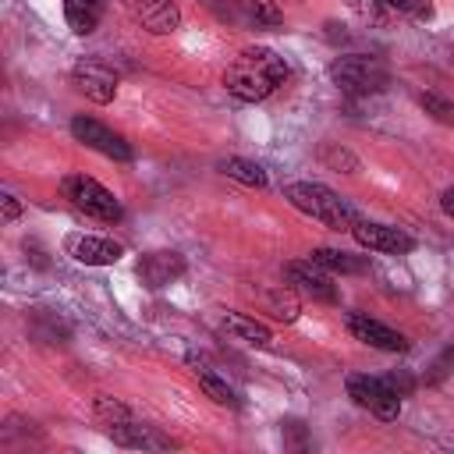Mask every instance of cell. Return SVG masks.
<instances>
[{"instance_id": "cell-21", "label": "cell", "mask_w": 454, "mask_h": 454, "mask_svg": "<svg viewBox=\"0 0 454 454\" xmlns=\"http://www.w3.org/2000/svg\"><path fill=\"white\" fill-rule=\"evenodd\" d=\"M266 309L273 312V319H280V323H294V319H298V298H294V287L270 291V294H266Z\"/></svg>"}, {"instance_id": "cell-18", "label": "cell", "mask_w": 454, "mask_h": 454, "mask_svg": "<svg viewBox=\"0 0 454 454\" xmlns=\"http://www.w3.org/2000/svg\"><path fill=\"white\" fill-rule=\"evenodd\" d=\"M192 376H195V383L202 387V394H206L213 404H220V408H238V404H241L238 394H234V387H231L223 376H216L209 365L192 362Z\"/></svg>"}, {"instance_id": "cell-14", "label": "cell", "mask_w": 454, "mask_h": 454, "mask_svg": "<svg viewBox=\"0 0 454 454\" xmlns=\"http://www.w3.org/2000/svg\"><path fill=\"white\" fill-rule=\"evenodd\" d=\"M106 436H110L114 443H121V447H131V450H174V447H177L167 433H160L156 426L135 422V419L110 426V429H106Z\"/></svg>"}, {"instance_id": "cell-10", "label": "cell", "mask_w": 454, "mask_h": 454, "mask_svg": "<svg viewBox=\"0 0 454 454\" xmlns=\"http://www.w3.org/2000/svg\"><path fill=\"white\" fill-rule=\"evenodd\" d=\"M71 85L85 99H92V103H114V96H117V74H114V67H106L103 60H92V57H85V60H78L71 67Z\"/></svg>"}, {"instance_id": "cell-9", "label": "cell", "mask_w": 454, "mask_h": 454, "mask_svg": "<svg viewBox=\"0 0 454 454\" xmlns=\"http://www.w3.org/2000/svg\"><path fill=\"white\" fill-rule=\"evenodd\" d=\"M216 14L238 28H277L284 25V11L277 0H216Z\"/></svg>"}, {"instance_id": "cell-5", "label": "cell", "mask_w": 454, "mask_h": 454, "mask_svg": "<svg viewBox=\"0 0 454 454\" xmlns=\"http://www.w3.org/2000/svg\"><path fill=\"white\" fill-rule=\"evenodd\" d=\"M344 387H348V397H351L358 408L372 411L380 422H394V419L401 415V397L387 387V380H383V376L351 372V376L344 380Z\"/></svg>"}, {"instance_id": "cell-22", "label": "cell", "mask_w": 454, "mask_h": 454, "mask_svg": "<svg viewBox=\"0 0 454 454\" xmlns=\"http://www.w3.org/2000/svg\"><path fill=\"white\" fill-rule=\"evenodd\" d=\"M387 14H401V18H415V21H429L433 18V4L429 0H380Z\"/></svg>"}, {"instance_id": "cell-23", "label": "cell", "mask_w": 454, "mask_h": 454, "mask_svg": "<svg viewBox=\"0 0 454 454\" xmlns=\"http://www.w3.org/2000/svg\"><path fill=\"white\" fill-rule=\"evenodd\" d=\"M419 103H422V110H426L433 121L454 124V99H447V96H440V92H422Z\"/></svg>"}, {"instance_id": "cell-8", "label": "cell", "mask_w": 454, "mask_h": 454, "mask_svg": "<svg viewBox=\"0 0 454 454\" xmlns=\"http://www.w3.org/2000/svg\"><path fill=\"white\" fill-rule=\"evenodd\" d=\"M284 277H287V287H294L298 294H305L312 301L333 305L340 298L337 294V284L330 280V273L323 266H316L312 259H291V262H284Z\"/></svg>"}, {"instance_id": "cell-15", "label": "cell", "mask_w": 454, "mask_h": 454, "mask_svg": "<svg viewBox=\"0 0 454 454\" xmlns=\"http://www.w3.org/2000/svg\"><path fill=\"white\" fill-rule=\"evenodd\" d=\"M135 18L153 35H170L181 25V11H177L174 0H142L138 11H135Z\"/></svg>"}, {"instance_id": "cell-11", "label": "cell", "mask_w": 454, "mask_h": 454, "mask_svg": "<svg viewBox=\"0 0 454 454\" xmlns=\"http://www.w3.org/2000/svg\"><path fill=\"white\" fill-rule=\"evenodd\" d=\"M344 323H348L355 340H362V344H369L376 351H408L411 348L401 330H394V326H387V323H380V319H372L365 312H348Z\"/></svg>"}, {"instance_id": "cell-6", "label": "cell", "mask_w": 454, "mask_h": 454, "mask_svg": "<svg viewBox=\"0 0 454 454\" xmlns=\"http://www.w3.org/2000/svg\"><path fill=\"white\" fill-rule=\"evenodd\" d=\"M71 135H74V142H82L85 149H96V153H103V156H110V160L128 163V160L135 156L131 142H128L121 131H114V128H106L103 121H96V117H85V114L71 117Z\"/></svg>"}, {"instance_id": "cell-3", "label": "cell", "mask_w": 454, "mask_h": 454, "mask_svg": "<svg viewBox=\"0 0 454 454\" xmlns=\"http://www.w3.org/2000/svg\"><path fill=\"white\" fill-rule=\"evenodd\" d=\"M330 78L348 96H372L390 85V67L369 53H340L330 64Z\"/></svg>"}, {"instance_id": "cell-28", "label": "cell", "mask_w": 454, "mask_h": 454, "mask_svg": "<svg viewBox=\"0 0 454 454\" xmlns=\"http://www.w3.org/2000/svg\"><path fill=\"white\" fill-rule=\"evenodd\" d=\"M440 206H443V213H447V216L454 220V184H450V188H447V192L440 195Z\"/></svg>"}, {"instance_id": "cell-27", "label": "cell", "mask_w": 454, "mask_h": 454, "mask_svg": "<svg viewBox=\"0 0 454 454\" xmlns=\"http://www.w3.org/2000/svg\"><path fill=\"white\" fill-rule=\"evenodd\" d=\"M0 206H4V220H7V223H14V220L21 216V202H18L11 192H4V195H0Z\"/></svg>"}, {"instance_id": "cell-19", "label": "cell", "mask_w": 454, "mask_h": 454, "mask_svg": "<svg viewBox=\"0 0 454 454\" xmlns=\"http://www.w3.org/2000/svg\"><path fill=\"white\" fill-rule=\"evenodd\" d=\"M309 259L316 266H323L326 273H348L351 277V273H365L369 270V259L365 255H351L344 248H312Z\"/></svg>"}, {"instance_id": "cell-29", "label": "cell", "mask_w": 454, "mask_h": 454, "mask_svg": "<svg viewBox=\"0 0 454 454\" xmlns=\"http://www.w3.org/2000/svg\"><path fill=\"white\" fill-rule=\"evenodd\" d=\"M450 64H454V50H450Z\"/></svg>"}, {"instance_id": "cell-1", "label": "cell", "mask_w": 454, "mask_h": 454, "mask_svg": "<svg viewBox=\"0 0 454 454\" xmlns=\"http://www.w3.org/2000/svg\"><path fill=\"white\" fill-rule=\"evenodd\" d=\"M291 67L287 60L270 50V46H248L241 50L227 71H223V89L238 99V103H262L266 96H273L284 82H287Z\"/></svg>"}, {"instance_id": "cell-13", "label": "cell", "mask_w": 454, "mask_h": 454, "mask_svg": "<svg viewBox=\"0 0 454 454\" xmlns=\"http://www.w3.org/2000/svg\"><path fill=\"white\" fill-rule=\"evenodd\" d=\"M135 273L145 287L160 291L167 284H174L181 273H184V255L174 252V248H156V252H145L138 262H135Z\"/></svg>"}, {"instance_id": "cell-17", "label": "cell", "mask_w": 454, "mask_h": 454, "mask_svg": "<svg viewBox=\"0 0 454 454\" xmlns=\"http://www.w3.org/2000/svg\"><path fill=\"white\" fill-rule=\"evenodd\" d=\"M103 11H106V0H64V18H67V28L74 35L96 32Z\"/></svg>"}, {"instance_id": "cell-24", "label": "cell", "mask_w": 454, "mask_h": 454, "mask_svg": "<svg viewBox=\"0 0 454 454\" xmlns=\"http://www.w3.org/2000/svg\"><path fill=\"white\" fill-rule=\"evenodd\" d=\"M96 419H99L103 426H117V422H128V419H131V411H128L121 401H114V397L99 394V397H96Z\"/></svg>"}, {"instance_id": "cell-12", "label": "cell", "mask_w": 454, "mask_h": 454, "mask_svg": "<svg viewBox=\"0 0 454 454\" xmlns=\"http://www.w3.org/2000/svg\"><path fill=\"white\" fill-rule=\"evenodd\" d=\"M64 252L82 266H114L124 255V248L114 238H103V234H67Z\"/></svg>"}, {"instance_id": "cell-26", "label": "cell", "mask_w": 454, "mask_h": 454, "mask_svg": "<svg viewBox=\"0 0 454 454\" xmlns=\"http://www.w3.org/2000/svg\"><path fill=\"white\" fill-rule=\"evenodd\" d=\"M383 380H387V387H390L397 397H408V394L415 390V380H411V372H404V369H397V372H387Z\"/></svg>"}, {"instance_id": "cell-2", "label": "cell", "mask_w": 454, "mask_h": 454, "mask_svg": "<svg viewBox=\"0 0 454 454\" xmlns=\"http://www.w3.org/2000/svg\"><path fill=\"white\" fill-rule=\"evenodd\" d=\"M284 199L298 213L319 220L330 231H351L358 220V209L344 195H337L333 188H326L319 181H291V184H284Z\"/></svg>"}, {"instance_id": "cell-20", "label": "cell", "mask_w": 454, "mask_h": 454, "mask_svg": "<svg viewBox=\"0 0 454 454\" xmlns=\"http://www.w3.org/2000/svg\"><path fill=\"white\" fill-rule=\"evenodd\" d=\"M220 170H223L227 177L248 184V188H266V184H270L266 170H262L255 160H245V156H227V160H220Z\"/></svg>"}, {"instance_id": "cell-16", "label": "cell", "mask_w": 454, "mask_h": 454, "mask_svg": "<svg viewBox=\"0 0 454 454\" xmlns=\"http://www.w3.org/2000/svg\"><path fill=\"white\" fill-rule=\"evenodd\" d=\"M220 326H223L231 337L245 340V344H255V348H270V344H273L270 326L259 323V319H252V316H245V312H223Z\"/></svg>"}, {"instance_id": "cell-4", "label": "cell", "mask_w": 454, "mask_h": 454, "mask_svg": "<svg viewBox=\"0 0 454 454\" xmlns=\"http://www.w3.org/2000/svg\"><path fill=\"white\" fill-rule=\"evenodd\" d=\"M60 188H64V195L71 199L74 209H82L85 216H92V220H99V223H117V220L124 216L117 195H114L110 188H103V184H99L96 177H89V174H67V177L60 181Z\"/></svg>"}, {"instance_id": "cell-7", "label": "cell", "mask_w": 454, "mask_h": 454, "mask_svg": "<svg viewBox=\"0 0 454 454\" xmlns=\"http://www.w3.org/2000/svg\"><path fill=\"white\" fill-rule=\"evenodd\" d=\"M351 238L369 248V252H380V255H408L415 248V238L394 223H380V220H355L351 227Z\"/></svg>"}, {"instance_id": "cell-25", "label": "cell", "mask_w": 454, "mask_h": 454, "mask_svg": "<svg viewBox=\"0 0 454 454\" xmlns=\"http://www.w3.org/2000/svg\"><path fill=\"white\" fill-rule=\"evenodd\" d=\"M450 372H454V344H447V348L429 362V369H426V383L436 387V383H443Z\"/></svg>"}]
</instances>
